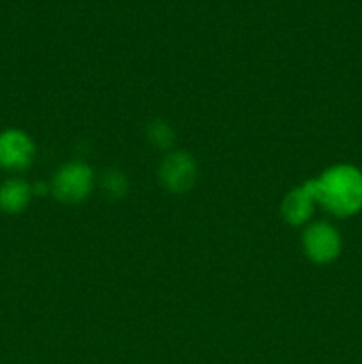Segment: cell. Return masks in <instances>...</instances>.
<instances>
[{
    "label": "cell",
    "mask_w": 362,
    "mask_h": 364,
    "mask_svg": "<svg viewBox=\"0 0 362 364\" xmlns=\"http://www.w3.org/2000/svg\"><path fill=\"white\" fill-rule=\"evenodd\" d=\"M35 144L27 132L20 128H6L0 132V169L25 171L32 166Z\"/></svg>",
    "instance_id": "277c9868"
},
{
    "label": "cell",
    "mask_w": 362,
    "mask_h": 364,
    "mask_svg": "<svg viewBox=\"0 0 362 364\" xmlns=\"http://www.w3.org/2000/svg\"><path fill=\"white\" fill-rule=\"evenodd\" d=\"M102 188L109 198L121 199L128 191V180L121 171L109 169L102 178Z\"/></svg>",
    "instance_id": "9c48e42d"
},
{
    "label": "cell",
    "mask_w": 362,
    "mask_h": 364,
    "mask_svg": "<svg viewBox=\"0 0 362 364\" xmlns=\"http://www.w3.org/2000/svg\"><path fill=\"white\" fill-rule=\"evenodd\" d=\"M48 191H50V185L45 183V181H39L38 185L32 187V194L34 196H45Z\"/></svg>",
    "instance_id": "30bf717a"
},
{
    "label": "cell",
    "mask_w": 362,
    "mask_h": 364,
    "mask_svg": "<svg viewBox=\"0 0 362 364\" xmlns=\"http://www.w3.org/2000/svg\"><path fill=\"white\" fill-rule=\"evenodd\" d=\"M92 188H94V171L89 164L80 162V160L60 166L50 183V191L55 196V199L67 205L87 199Z\"/></svg>",
    "instance_id": "7a4b0ae2"
},
{
    "label": "cell",
    "mask_w": 362,
    "mask_h": 364,
    "mask_svg": "<svg viewBox=\"0 0 362 364\" xmlns=\"http://www.w3.org/2000/svg\"><path fill=\"white\" fill-rule=\"evenodd\" d=\"M148 141L151 142L155 148L158 149H169L174 144V139H176V132H174L172 124L165 119H153L148 124Z\"/></svg>",
    "instance_id": "ba28073f"
},
{
    "label": "cell",
    "mask_w": 362,
    "mask_h": 364,
    "mask_svg": "<svg viewBox=\"0 0 362 364\" xmlns=\"http://www.w3.org/2000/svg\"><path fill=\"white\" fill-rule=\"evenodd\" d=\"M316 194L312 180L291 188L280 203V213L290 226H304L309 223L316 208Z\"/></svg>",
    "instance_id": "8992f818"
},
{
    "label": "cell",
    "mask_w": 362,
    "mask_h": 364,
    "mask_svg": "<svg viewBox=\"0 0 362 364\" xmlns=\"http://www.w3.org/2000/svg\"><path fill=\"white\" fill-rule=\"evenodd\" d=\"M302 247H304L305 256L312 263L327 265V263H332L339 258L343 240H341L339 231L332 224L318 220V223L309 224L304 230Z\"/></svg>",
    "instance_id": "3957f363"
},
{
    "label": "cell",
    "mask_w": 362,
    "mask_h": 364,
    "mask_svg": "<svg viewBox=\"0 0 362 364\" xmlns=\"http://www.w3.org/2000/svg\"><path fill=\"white\" fill-rule=\"evenodd\" d=\"M32 187L20 178H9L0 183V212L18 215L28 206L32 199Z\"/></svg>",
    "instance_id": "52a82bcc"
},
{
    "label": "cell",
    "mask_w": 362,
    "mask_h": 364,
    "mask_svg": "<svg viewBox=\"0 0 362 364\" xmlns=\"http://www.w3.org/2000/svg\"><path fill=\"white\" fill-rule=\"evenodd\" d=\"M316 203L336 217L357 215L362 210V171L351 164H336L312 178Z\"/></svg>",
    "instance_id": "6da1fadb"
},
{
    "label": "cell",
    "mask_w": 362,
    "mask_h": 364,
    "mask_svg": "<svg viewBox=\"0 0 362 364\" xmlns=\"http://www.w3.org/2000/svg\"><path fill=\"white\" fill-rule=\"evenodd\" d=\"M160 181L172 194L190 191L197 180V164L188 151H172L160 164Z\"/></svg>",
    "instance_id": "5b68a950"
}]
</instances>
